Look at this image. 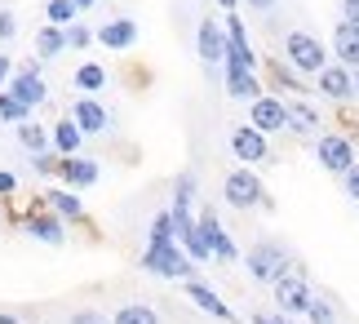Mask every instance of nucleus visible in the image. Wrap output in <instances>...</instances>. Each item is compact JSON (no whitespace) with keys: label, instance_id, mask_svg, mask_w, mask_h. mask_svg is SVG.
Segmentation results:
<instances>
[{"label":"nucleus","instance_id":"obj_1","mask_svg":"<svg viewBox=\"0 0 359 324\" xmlns=\"http://www.w3.org/2000/svg\"><path fill=\"white\" fill-rule=\"evenodd\" d=\"M244 266L257 285H280V280L293 271V249L280 245V240H257L244 253Z\"/></svg>","mask_w":359,"mask_h":324},{"label":"nucleus","instance_id":"obj_2","mask_svg":"<svg viewBox=\"0 0 359 324\" xmlns=\"http://www.w3.org/2000/svg\"><path fill=\"white\" fill-rule=\"evenodd\" d=\"M284 63L306 80V76H320L328 67V49H324V40H315L311 32H288L284 36Z\"/></svg>","mask_w":359,"mask_h":324},{"label":"nucleus","instance_id":"obj_3","mask_svg":"<svg viewBox=\"0 0 359 324\" xmlns=\"http://www.w3.org/2000/svg\"><path fill=\"white\" fill-rule=\"evenodd\" d=\"M142 271L160 276V280H196V262L187 258L177 245H147L142 249Z\"/></svg>","mask_w":359,"mask_h":324},{"label":"nucleus","instance_id":"obj_4","mask_svg":"<svg viewBox=\"0 0 359 324\" xmlns=\"http://www.w3.org/2000/svg\"><path fill=\"white\" fill-rule=\"evenodd\" d=\"M222 200L231 209H262V205H271V195H266V187H262V178L253 169L240 164V169H231L222 178Z\"/></svg>","mask_w":359,"mask_h":324},{"label":"nucleus","instance_id":"obj_5","mask_svg":"<svg viewBox=\"0 0 359 324\" xmlns=\"http://www.w3.org/2000/svg\"><path fill=\"white\" fill-rule=\"evenodd\" d=\"M18 227L32 235V240H40V245H67V222L53 214V209H45V200H36L32 209H27V214L18 218Z\"/></svg>","mask_w":359,"mask_h":324},{"label":"nucleus","instance_id":"obj_6","mask_svg":"<svg viewBox=\"0 0 359 324\" xmlns=\"http://www.w3.org/2000/svg\"><path fill=\"white\" fill-rule=\"evenodd\" d=\"M315 156H320V164L328 169V174H337V178H346L355 169V160H359L351 134H320L315 138Z\"/></svg>","mask_w":359,"mask_h":324},{"label":"nucleus","instance_id":"obj_7","mask_svg":"<svg viewBox=\"0 0 359 324\" xmlns=\"http://www.w3.org/2000/svg\"><path fill=\"white\" fill-rule=\"evenodd\" d=\"M40 72H45V63L32 58V63H22L18 72L9 76V84H5V89H9L13 98H22L32 111H36L40 103H49V84H45V76H40Z\"/></svg>","mask_w":359,"mask_h":324},{"label":"nucleus","instance_id":"obj_8","mask_svg":"<svg viewBox=\"0 0 359 324\" xmlns=\"http://www.w3.org/2000/svg\"><path fill=\"white\" fill-rule=\"evenodd\" d=\"M248 124H253L257 134H288V103L280 93H262L253 107H248Z\"/></svg>","mask_w":359,"mask_h":324},{"label":"nucleus","instance_id":"obj_9","mask_svg":"<svg viewBox=\"0 0 359 324\" xmlns=\"http://www.w3.org/2000/svg\"><path fill=\"white\" fill-rule=\"evenodd\" d=\"M271 293H275V306H280L284 316H306V306L315 302V293H311V285H306V276H297V271H288L280 285H271Z\"/></svg>","mask_w":359,"mask_h":324},{"label":"nucleus","instance_id":"obj_10","mask_svg":"<svg viewBox=\"0 0 359 324\" xmlns=\"http://www.w3.org/2000/svg\"><path fill=\"white\" fill-rule=\"evenodd\" d=\"M226 143H231V156H236L240 164H262V160L271 156V138H266V134H257L248 120L231 129V138H226Z\"/></svg>","mask_w":359,"mask_h":324},{"label":"nucleus","instance_id":"obj_11","mask_svg":"<svg viewBox=\"0 0 359 324\" xmlns=\"http://www.w3.org/2000/svg\"><path fill=\"white\" fill-rule=\"evenodd\" d=\"M196 53H200V63L209 67V72H217L226 58V36H222V22H213V18H200L196 27Z\"/></svg>","mask_w":359,"mask_h":324},{"label":"nucleus","instance_id":"obj_12","mask_svg":"<svg viewBox=\"0 0 359 324\" xmlns=\"http://www.w3.org/2000/svg\"><path fill=\"white\" fill-rule=\"evenodd\" d=\"M315 89H320V98H328V103H355V76L346 72L341 63H328L320 76H315Z\"/></svg>","mask_w":359,"mask_h":324},{"label":"nucleus","instance_id":"obj_13","mask_svg":"<svg viewBox=\"0 0 359 324\" xmlns=\"http://www.w3.org/2000/svg\"><path fill=\"white\" fill-rule=\"evenodd\" d=\"M98 178H102V164L89 160V156H67V160L58 164V182H62L67 191H85V187H93Z\"/></svg>","mask_w":359,"mask_h":324},{"label":"nucleus","instance_id":"obj_14","mask_svg":"<svg viewBox=\"0 0 359 324\" xmlns=\"http://www.w3.org/2000/svg\"><path fill=\"white\" fill-rule=\"evenodd\" d=\"M196 222H200V231H204V240H209V249H213V258H217V262H236V258H240L236 240L226 235V227L217 222L213 209H200V218H196Z\"/></svg>","mask_w":359,"mask_h":324},{"label":"nucleus","instance_id":"obj_15","mask_svg":"<svg viewBox=\"0 0 359 324\" xmlns=\"http://www.w3.org/2000/svg\"><path fill=\"white\" fill-rule=\"evenodd\" d=\"M72 120L80 124V134H85V138L111 129V111H107L98 98H76V103H72Z\"/></svg>","mask_w":359,"mask_h":324},{"label":"nucleus","instance_id":"obj_16","mask_svg":"<svg viewBox=\"0 0 359 324\" xmlns=\"http://www.w3.org/2000/svg\"><path fill=\"white\" fill-rule=\"evenodd\" d=\"M93 40H98L102 49L124 53V49L137 45V22H133V18H111V22H102L98 32H93Z\"/></svg>","mask_w":359,"mask_h":324},{"label":"nucleus","instance_id":"obj_17","mask_svg":"<svg viewBox=\"0 0 359 324\" xmlns=\"http://www.w3.org/2000/svg\"><path fill=\"white\" fill-rule=\"evenodd\" d=\"M182 289H187V298L196 302L204 316H213V320H222V324H236V311H231V306H226L222 298H217V293H213L209 285H204V280H187Z\"/></svg>","mask_w":359,"mask_h":324},{"label":"nucleus","instance_id":"obj_18","mask_svg":"<svg viewBox=\"0 0 359 324\" xmlns=\"http://www.w3.org/2000/svg\"><path fill=\"white\" fill-rule=\"evenodd\" d=\"M45 200V209H53L62 222H89V214H85V205H80V191H67V187H53V191H45L40 195Z\"/></svg>","mask_w":359,"mask_h":324},{"label":"nucleus","instance_id":"obj_19","mask_svg":"<svg viewBox=\"0 0 359 324\" xmlns=\"http://www.w3.org/2000/svg\"><path fill=\"white\" fill-rule=\"evenodd\" d=\"M222 84H226V93L236 98V103H248V107L266 93L262 80H257V72H231V67H222Z\"/></svg>","mask_w":359,"mask_h":324},{"label":"nucleus","instance_id":"obj_20","mask_svg":"<svg viewBox=\"0 0 359 324\" xmlns=\"http://www.w3.org/2000/svg\"><path fill=\"white\" fill-rule=\"evenodd\" d=\"M80 143H85V134H80V124H76L72 116H62V120L49 129V147L58 151L62 160H67V156H80Z\"/></svg>","mask_w":359,"mask_h":324},{"label":"nucleus","instance_id":"obj_21","mask_svg":"<svg viewBox=\"0 0 359 324\" xmlns=\"http://www.w3.org/2000/svg\"><path fill=\"white\" fill-rule=\"evenodd\" d=\"M333 49H337V63L346 67V72H355V67H359V27L337 22L333 27Z\"/></svg>","mask_w":359,"mask_h":324},{"label":"nucleus","instance_id":"obj_22","mask_svg":"<svg viewBox=\"0 0 359 324\" xmlns=\"http://www.w3.org/2000/svg\"><path fill=\"white\" fill-rule=\"evenodd\" d=\"M288 134H297V138L320 134V111H315L306 98H293V103H288Z\"/></svg>","mask_w":359,"mask_h":324},{"label":"nucleus","instance_id":"obj_23","mask_svg":"<svg viewBox=\"0 0 359 324\" xmlns=\"http://www.w3.org/2000/svg\"><path fill=\"white\" fill-rule=\"evenodd\" d=\"M67 49V32H62V27H40V32H36V58L40 63H53V58H58V53Z\"/></svg>","mask_w":359,"mask_h":324},{"label":"nucleus","instance_id":"obj_24","mask_svg":"<svg viewBox=\"0 0 359 324\" xmlns=\"http://www.w3.org/2000/svg\"><path fill=\"white\" fill-rule=\"evenodd\" d=\"M18 147L27 151V156H45V151H53L49 147V129H45V124H36V120H22L18 124Z\"/></svg>","mask_w":359,"mask_h":324},{"label":"nucleus","instance_id":"obj_25","mask_svg":"<svg viewBox=\"0 0 359 324\" xmlns=\"http://www.w3.org/2000/svg\"><path fill=\"white\" fill-rule=\"evenodd\" d=\"M266 72H271V84L275 89H288V93H306V80H302L288 63H280V58H266ZM271 89V93H275Z\"/></svg>","mask_w":359,"mask_h":324},{"label":"nucleus","instance_id":"obj_26","mask_svg":"<svg viewBox=\"0 0 359 324\" xmlns=\"http://www.w3.org/2000/svg\"><path fill=\"white\" fill-rule=\"evenodd\" d=\"M72 84H76V89L85 93V98H93V93H98L102 84H107V67H102V63H80V67H76V76H72Z\"/></svg>","mask_w":359,"mask_h":324},{"label":"nucleus","instance_id":"obj_27","mask_svg":"<svg viewBox=\"0 0 359 324\" xmlns=\"http://www.w3.org/2000/svg\"><path fill=\"white\" fill-rule=\"evenodd\" d=\"M111 324H160V311L151 302H124V306H116Z\"/></svg>","mask_w":359,"mask_h":324},{"label":"nucleus","instance_id":"obj_28","mask_svg":"<svg viewBox=\"0 0 359 324\" xmlns=\"http://www.w3.org/2000/svg\"><path fill=\"white\" fill-rule=\"evenodd\" d=\"M76 18H80L76 0H45V22L49 27H72Z\"/></svg>","mask_w":359,"mask_h":324},{"label":"nucleus","instance_id":"obj_29","mask_svg":"<svg viewBox=\"0 0 359 324\" xmlns=\"http://www.w3.org/2000/svg\"><path fill=\"white\" fill-rule=\"evenodd\" d=\"M147 245H177V231H173V214H169V209H160V214L151 218Z\"/></svg>","mask_w":359,"mask_h":324},{"label":"nucleus","instance_id":"obj_30","mask_svg":"<svg viewBox=\"0 0 359 324\" xmlns=\"http://www.w3.org/2000/svg\"><path fill=\"white\" fill-rule=\"evenodd\" d=\"M0 120H5V124H22V120H32V107H27L22 98H13L9 89H0Z\"/></svg>","mask_w":359,"mask_h":324},{"label":"nucleus","instance_id":"obj_31","mask_svg":"<svg viewBox=\"0 0 359 324\" xmlns=\"http://www.w3.org/2000/svg\"><path fill=\"white\" fill-rule=\"evenodd\" d=\"M191 205H196V174L187 169V174L173 178V200H169V209H191Z\"/></svg>","mask_w":359,"mask_h":324},{"label":"nucleus","instance_id":"obj_32","mask_svg":"<svg viewBox=\"0 0 359 324\" xmlns=\"http://www.w3.org/2000/svg\"><path fill=\"white\" fill-rule=\"evenodd\" d=\"M306 324H337V306L328 302V298H315L306 306Z\"/></svg>","mask_w":359,"mask_h":324},{"label":"nucleus","instance_id":"obj_33","mask_svg":"<svg viewBox=\"0 0 359 324\" xmlns=\"http://www.w3.org/2000/svg\"><path fill=\"white\" fill-rule=\"evenodd\" d=\"M62 32H67V49H89L93 45V32L85 22H72V27H62Z\"/></svg>","mask_w":359,"mask_h":324},{"label":"nucleus","instance_id":"obj_34","mask_svg":"<svg viewBox=\"0 0 359 324\" xmlns=\"http://www.w3.org/2000/svg\"><path fill=\"white\" fill-rule=\"evenodd\" d=\"M58 164H62V156L58 151H45V156H32V169L40 178H58Z\"/></svg>","mask_w":359,"mask_h":324},{"label":"nucleus","instance_id":"obj_35","mask_svg":"<svg viewBox=\"0 0 359 324\" xmlns=\"http://www.w3.org/2000/svg\"><path fill=\"white\" fill-rule=\"evenodd\" d=\"M67 324H111V316L98 311V306H80V311H72V320Z\"/></svg>","mask_w":359,"mask_h":324},{"label":"nucleus","instance_id":"obj_36","mask_svg":"<svg viewBox=\"0 0 359 324\" xmlns=\"http://www.w3.org/2000/svg\"><path fill=\"white\" fill-rule=\"evenodd\" d=\"M13 36H18V13H13V9H0V45L13 40Z\"/></svg>","mask_w":359,"mask_h":324},{"label":"nucleus","instance_id":"obj_37","mask_svg":"<svg viewBox=\"0 0 359 324\" xmlns=\"http://www.w3.org/2000/svg\"><path fill=\"white\" fill-rule=\"evenodd\" d=\"M13 191H18V174H9V169H0V200H9Z\"/></svg>","mask_w":359,"mask_h":324},{"label":"nucleus","instance_id":"obj_38","mask_svg":"<svg viewBox=\"0 0 359 324\" xmlns=\"http://www.w3.org/2000/svg\"><path fill=\"white\" fill-rule=\"evenodd\" d=\"M341 187H346V195H351V200L359 205V160H355V169H351V174L341 178Z\"/></svg>","mask_w":359,"mask_h":324},{"label":"nucleus","instance_id":"obj_39","mask_svg":"<svg viewBox=\"0 0 359 324\" xmlns=\"http://www.w3.org/2000/svg\"><path fill=\"white\" fill-rule=\"evenodd\" d=\"M337 5H341V22L359 27V0H337Z\"/></svg>","mask_w":359,"mask_h":324},{"label":"nucleus","instance_id":"obj_40","mask_svg":"<svg viewBox=\"0 0 359 324\" xmlns=\"http://www.w3.org/2000/svg\"><path fill=\"white\" fill-rule=\"evenodd\" d=\"M13 72H18V67H13V58H9V53H0V89L9 84V76H13Z\"/></svg>","mask_w":359,"mask_h":324},{"label":"nucleus","instance_id":"obj_41","mask_svg":"<svg viewBox=\"0 0 359 324\" xmlns=\"http://www.w3.org/2000/svg\"><path fill=\"white\" fill-rule=\"evenodd\" d=\"M244 5H248V9H257V13H271L275 5H280V0H244Z\"/></svg>","mask_w":359,"mask_h":324},{"label":"nucleus","instance_id":"obj_42","mask_svg":"<svg viewBox=\"0 0 359 324\" xmlns=\"http://www.w3.org/2000/svg\"><path fill=\"white\" fill-rule=\"evenodd\" d=\"M266 320H271V324H297L293 316H284V311H275V316H266Z\"/></svg>","mask_w":359,"mask_h":324},{"label":"nucleus","instance_id":"obj_43","mask_svg":"<svg viewBox=\"0 0 359 324\" xmlns=\"http://www.w3.org/2000/svg\"><path fill=\"white\" fill-rule=\"evenodd\" d=\"M217 5H222L226 13H236V9H240V0H217Z\"/></svg>","mask_w":359,"mask_h":324},{"label":"nucleus","instance_id":"obj_44","mask_svg":"<svg viewBox=\"0 0 359 324\" xmlns=\"http://www.w3.org/2000/svg\"><path fill=\"white\" fill-rule=\"evenodd\" d=\"M93 5H98V0H76V9H80V13H85V9H93Z\"/></svg>","mask_w":359,"mask_h":324},{"label":"nucleus","instance_id":"obj_45","mask_svg":"<svg viewBox=\"0 0 359 324\" xmlns=\"http://www.w3.org/2000/svg\"><path fill=\"white\" fill-rule=\"evenodd\" d=\"M0 324H22L18 316H5V311H0Z\"/></svg>","mask_w":359,"mask_h":324},{"label":"nucleus","instance_id":"obj_46","mask_svg":"<svg viewBox=\"0 0 359 324\" xmlns=\"http://www.w3.org/2000/svg\"><path fill=\"white\" fill-rule=\"evenodd\" d=\"M253 324H271V320H266V316H262V311H257V316H253Z\"/></svg>","mask_w":359,"mask_h":324},{"label":"nucleus","instance_id":"obj_47","mask_svg":"<svg viewBox=\"0 0 359 324\" xmlns=\"http://www.w3.org/2000/svg\"><path fill=\"white\" fill-rule=\"evenodd\" d=\"M351 76H355V98H359V67H355V72H351Z\"/></svg>","mask_w":359,"mask_h":324}]
</instances>
